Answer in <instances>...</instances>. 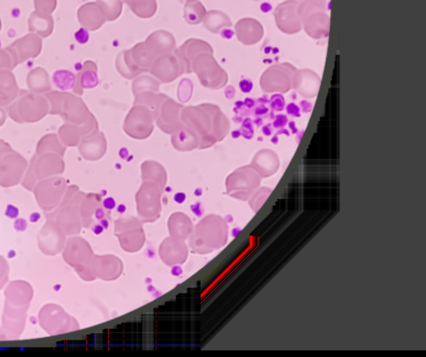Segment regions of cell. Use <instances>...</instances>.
<instances>
[{"label": "cell", "mask_w": 426, "mask_h": 357, "mask_svg": "<svg viewBox=\"0 0 426 357\" xmlns=\"http://www.w3.org/2000/svg\"><path fill=\"white\" fill-rule=\"evenodd\" d=\"M188 240L190 249L195 253H212L226 244L229 226L222 218L211 215L194 227L193 233Z\"/></svg>", "instance_id": "obj_1"}, {"label": "cell", "mask_w": 426, "mask_h": 357, "mask_svg": "<svg viewBox=\"0 0 426 357\" xmlns=\"http://www.w3.org/2000/svg\"><path fill=\"white\" fill-rule=\"evenodd\" d=\"M297 68L288 63L273 65L261 78V87L266 93H286L292 88Z\"/></svg>", "instance_id": "obj_2"}, {"label": "cell", "mask_w": 426, "mask_h": 357, "mask_svg": "<svg viewBox=\"0 0 426 357\" xmlns=\"http://www.w3.org/2000/svg\"><path fill=\"white\" fill-rule=\"evenodd\" d=\"M39 324L50 335H59L78 330L79 323L59 306L47 305L39 312Z\"/></svg>", "instance_id": "obj_3"}, {"label": "cell", "mask_w": 426, "mask_h": 357, "mask_svg": "<svg viewBox=\"0 0 426 357\" xmlns=\"http://www.w3.org/2000/svg\"><path fill=\"white\" fill-rule=\"evenodd\" d=\"M261 180V176L251 166L242 168L227 180V192L238 200L246 201L259 188Z\"/></svg>", "instance_id": "obj_4"}, {"label": "cell", "mask_w": 426, "mask_h": 357, "mask_svg": "<svg viewBox=\"0 0 426 357\" xmlns=\"http://www.w3.org/2000/svg\"><path fill=\"white\" fill-rule=\"evenodd\" d=\"M115 233L119 238L121 249L127 253H137L145 244L144 230L135 219L116 222Z\"/></svg>", "instance_id": "obj_5"}, {"label": "cell", "mask_w": 426, "mask_h": 357, "mask_svg": "<svg viewBox=\"0 0 426 357\" xmlns=\"http://www.w3.org/2000/svg\"><path fill=\"white\" fill-rule=\"evenodd\" d=\"M92 281L99 278L105 282L115 281L124 271V263L115 255H93L87 267Z\"/></svg>", "instance_id": "obj_6"}, {"label": "cell", "mask_w": 426, "mask_h": 357, "mask_svg": "<svg viewBox=\"0 0 426 357\" xmlns=\"http://www.w3.org/2000/svg\"><path fill=\"white\" fill-rule=\"evenodd\" d=\"M63 255L64 261L79 273L86 269L95 254L90 244L85 239L75 237L68 239Z\"/></svg>", "instance_id": "obj_7"}, {"label": "cell", "mask_w": 426, "mask_h": 357, "mask_svg": "<svg viewBox=\"0 0 426 357\" xmlns=\"http://www.w3.org/2000/svg\"><path fill=\"white\" fill-rule=\"evenodd\" d=\"M298 0H287L275 10V23L285 34L295 35L302 30V20L298 15Z\"/></svg>", "instance_id": "obj_8"}, {"label": "cell", "mask_w": 426, "mask_h": 357, "mask_svg": "<svg viewBox=\"0 0 426 357\" xmlns=\"http://www.w3.org/2000/svg\"><path fill=\"white\" fill-rule=\"evenodd\" d=\"M158 253L162 262L168 267L182 265L188 258V245L185 241L170 236L162 242Z\"/></svg>", "instance_id": "obj_9"}, {"label": "cell", "mask_w": 426, "mask_h": 357, "mask_svg": "<svg viewBox=\"0 0 426 357\" xmlns=\"http://www.w3.org/2000/svg\"><path fill=\"white\" fill-rule=\"evenodd\" d=\"M137 206L142 218L151 221L159 215L160 191L156 184H145L137 194Z\"/></svg>", "instance_id": "obj_10"}, {"label": "cell", "mask_w": 426, "mask_h": 357, "mask_svg": "<svg viewBox=\"0 0 426 357\" xmlns=\"http://www.w3.org/2000/svg\"><path fill=\"white\" fill-rule=\"evenodd\" d=\"M28 307H17L6 302L2 329L3 338H17L21 334L26 322Z\"/></svg>", "instance_id": "obj_11"}, {"label": "cell", "mask_w": 426, "mask_h": 357, "mask_svg": "<svg viewBox=\"0 0 426 357\" xmlns=\"http://www.w3.org/2000/svg\"><path fill=\"white\" fill-rule=\"evenodd\" d=\"M302 28L310 37L315 39L327 38L330 32V16L327 10L311 13L302 19Z\"/></svg>", "instance_id": "obj_12"}, {"label": "cell", "mask_w": 426, "mask_h": 357, "mask_svg": "<svg viewBox=\"0 0 426 357\" xmlns=\"http://www.w3.org/2000/svg\"><path fill=\"white\" fill-rule=\"evenodd\" d=\"M66 238L63 229L56 226L44 227L39 233V249L44 254L54 255L59 254L64 249Z\"/></svg>", "instance_id": "obj_13"}, {"label": "cell", "mask_w": 426, "mask_h": 357, "mask_svg": "<svg viewBox=\"0 0 426 357\" xmlns=\"http://www.w3.org/2000/svg\"><path fill=\"white\" fill-rule=\"evenodd\" d=\"M292 88L302 97L311 99L318 95L320 78L316 73L311 70H297L293 77Z\"/></svg>", "instance_id": "obj_14"}, {"label": "cell", "mask_w": 426, "mask_h": 357, "mask_svg": "<svg viewBox=\"0 0 426 357\" xmlns=\"http://www.w3.org/2000/svg\"><path fill=\"white\" fill-rule=\"evenodd\" d=\"M251 167L261 177L273 176L280 168L278 154L271 149H262L255 154Z\"/></svg>", "instance_id": "obj_15"}, {"label": "cell", "mask_w": 426, "mask_h": 357, "mask_svg": "<svg viewBox=\"0 0 426 357\" xmlns=\"http://www.w3.org/2000/svg\"><path fill=\"white\" fill-rule=\"evenodd\" d=\"M6 302L17 307H28L32 298V289L26 282H12L6 291Z\"/></svg>", "instance_id": "obj_16"}, {"label": "cell", "mask_w": 426, "mask_h": 357, "mask_svg": "<svg viewBox=\"0 0 426 357\" xmlns=\"http://www.w3.org/2000/svg\"><path fill=\"white\" fill-rule=\"evenodd\" d=\"M237 30L239 39L246 44H257L264 34L262 24L253 19H242L238 23Z\"/></svg>", "instance_id": "obj_17"}, {"label": "cell", "mask_w": 426, "mask_h": 357, "mask_svg": "<svg viewBox=\"0 0 426 357\" xmlns=\"http://www.w3.org/2000/svg\"><path fill=\"white\" fill-rule=\"evenodd\" d=\"M170 236L186 241L193 234L194 226L192 221L184 213H175L168 221Z\"/></svg>", "instance_id": "obj_18"}, {"label": "cell", "mask_w": 426, "mask_h": 357, "mask_svg": "<svg viewBox=\"0 0 426 357\" xmlns=\"http://www.w3.org/2000/svg\"><path fill=\"white\" fill-rule=\"evenodd\" d=\"M52 83L61 90H70L74 88L75 76L68 70H58L52 75Z\"/></svg>", "instance_id": "obj_19"}, {"label": "cell", "mask_w": 426, "mask_h": 357, "mask_svg": "<svg viewBox=\"0 0 426 357\" xmlns=\"http://www.w3.org/2000/svg\"><path fill=\"white\" fill-rule=\"evenodd\" d=\"M273 193V189L269 188H261L255 191V192L251 194V196L249 204L251 209L254 211L255 213H258L260 209H261L264 202L269 198L271 193Z\"/></svg>", "instance_id": "obj_20"}, {"label": "cell", "mask_w": 426, "mask_h": 357, "mask_svg": "<svg viewBox=\"0 0 426 357\" xmlns=\"http://www.w3.org/2000/svg\"><path fill=\"white\" fill-rule=\"evenodd\" d=\"M9 279V265L6 259L0 257V289H2Z\"/></svg>", "instance_id": "obj_21"}, {"label": "cell", "mask_w": 426, "mask_h": 357, "mask_svg": "<svg viewBox=\"0 0 426 357\" xmlns=\"http://www.w3.org/2000/svg\"><path fill=\"white\" fill-rule=\"evenodd\" d=\"M97 84V78L95 73H84L82 77V86L84 88H93Z\"/></svg>", "instance_id": "obj_22"}, {"label": "cell", "mask_w": 426, "mask_h": 357, "mask_svg": "<svg viewBox=\"0 0 426 357\" xmlns=\"http://www.w3.org/2000/svg\"><path fill=\"white\" fill-rule=\"evenodd\" d=\"M285 107V99L280 93H275L271 97V108L275 111H282Z\"/></svg>", "instance_id": "obj_23"}, {"label": "cell", "mask_w": 426, "mask_h": 357, "mask_svg": "<svg viewBox=\"0 0 426 357\" xmlns=\"http://www.w3.org/2000/svg\"><path fill=\"white\" fill-rule=\"evenodd\" d=\"M75 39L81 44H86L89 39L88 32L85 28H80L75 34Z\"/></svg>", "instance_id": "obj_24"}, {"label": "cell", "mask_w": 426, "mask_h": 357, "mask_svg": "<svg viewBox=\"0 0 426 357\" xmlns=\"http://www.w3.org/2000/svg\"><path fill=\"white\" fill-rule=\"evenodd\" d=\"M243 128L246 130H243V136L246 137V139H251L253 136V128L251 126V122L250 119H246L244 121V124H243Z\"/></svg>", "instance_id": "obj_25"}, {"label": "cell", "mask_w": 426, "mask_h": 357, "mask_svg": "<svg viewBox=\"0 0 426 357\" xmlns=\"http://www.w3.org/2000/svg\"><path fill=\"white\" fill-rule=\"evenodd\" d=\"M239 86H240L241 90L243 93H250L251 89L253 88V84L249 79H243L241 81L240 84H239Z\"/></svg>", "instance_id": "obj_26"}, {"label": "cell", "mask_w": 426, "mask_h": 357, "mask_svg": "<svg viewBox=\"0 0 426 357\" xmlns=\"http://www.w3.org/2000/svg\"><path fill=\"white\" fill-rule=\"evenodd\" d=\"M287 111L288 115H290L293 117H300L301 116V113H300V108L295 104H290L287 105Z\"/></svg>", "instance_id": "obj_27"}, {"label": "cell", "mask_w": 426, "mask_h": 357, "mask_svg": "<svg viewBox=\"0 0 426 357\" xmlns=\"http://www.w3.org/2000/svg\"><path fill=\"white\" fill-rule=\"evenodd\" d=\"M287 123V119L285 115H278L273 123V126L275 128H283Z\"/></svg>", "instance_id": "obj_28"}, {"label": "cell", "mask_w": 426, "mask_h": 357, "mask_svg": "<svg viewBox=\"0 0 426 357\" xmlns=\"http://www.w3.org/2000/svg\"><path fill=\"white\" fill-rule=\"evenodd\" d=\"M6 214L9 218H14L18 216L19 210L17 208H15V206L9 205L8 206Z\"/></svg>", "instance_id": "obj_29"}, {"label": "cell", "mask_w": 426, "mask_h": 357, "mask_svg": "<svg viewBox=\"0 0 426 357\" xmlns=\"http://www.w3.org/2000/svg\"><path fill=\"white\" fill-rule=\"evenodd\" d=\"M105 209L112 210L116 206V202L112 197H108L103 202Z\"/></svg>", "instance_id": "obj_30"}, {"label": "cell", "mask_w": 426, "mask_h": 357, "mask_svg": "<svg viewBox=\"0 0 426 357\" xmlns=\"http://www.w3.org/2000/svg\"><path fill=\"white\" fill-rule=\"evenodd\" d=\"M302 108L304 113H309L311 111L312 106L311 103L307 102V101H302Z\"/></svg>", "instance_id": "obj_31"}, {"label": "cell", "mask_w": 426, "mask_h": 357, "mask_svg": "<svg viewBox=\"0 0 426 357\" xmlns=\"http://www.w3.org/2000/svg\"><path fill=\"white\" fill-rule=\"evenodd\" d=\"M186 200V195L182 193H177L174 197V200L178 202V204H182Z\"/></svg>", "instance_id": "obj_32"}, {"label": "cell", "mask_w": 426, "mask_h": 357, "mask_svg": "<svg viewBox=\"0 0 426 357\" xmlns=\"http://www.w3.org/2000/svg\"><path fill=\"white\" fill-rule=\"evenodd\" d=\"M95 215V218L97 219H99V220H102V219H104L105 217V213L104 209L100 208L96 209Z\"/></svg>", "instance_id": "obj_33"}, {"label": "cell", "mask_w": 426, "mask_h": 357, "mask_svg": "<svg viewBox=\"0 0 426 357\" xmlns=\"http://www.w3.org/2000/svg\"><path fill=\"white\" fill-rule=\"evenodd\" d=\"M298 2H299V1H300V2H301V1H302V0H298Z\"/></svg>", "instance_id": "obj_34"}]
</instances>
